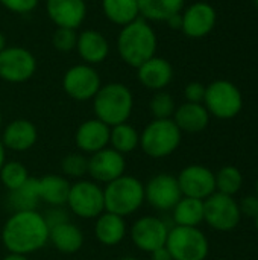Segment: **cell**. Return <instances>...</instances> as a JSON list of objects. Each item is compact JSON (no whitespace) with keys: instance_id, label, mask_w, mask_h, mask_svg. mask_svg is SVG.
Returning <instances> with one entry per match:
<instances>
[{"instance_id":"6da1fadb","label":"cell","mask_w":258,"mask_h":260,"mask_svg":"<svg viewBox=\"0 0 258 260\" xmlns=\"http://www.w3.org/2000/svg\"><path fill=\"white\" fill-rule=\"evenodd\" d=\"M49 225L36 210L15 212L3 225L2 242L9 253L30 254L49 242Z\"/></svg>"},{"instance_id":"7a4b0ae2","label":"cell","mask_w":258,"mask_h":260,"mask_svg":"<svg viewBox=\"0 0 258 260\" xmlns=\"http://www.w3.org/2000/svg\"><path fill=\"white\" fill-rule=\"evenodd\" d=\"M158 38L152 24L144 18H137L122 27L117 37V52L123 62L138 67L155 56Z\"/></svg>"},{"instance_id":"3957f363","label":"cell","mask_w":258,"mask_h":260,"mask_svg":"<svg viewBox=\"0 0 258 260\" xmlns=\"http://www.w3.org/2000/svg\"><path fill=\"white\" fill-rule=\"evenodd\" d=\"M132 108L134 96L131 90L120 82L102 85L93 98L96 119L102 120L109 128L125 123L132 113Z\"/></svg>"},{"instance_id":"277c9868","label":"cell","mask_w":258,"mask_h":260,"mask_svg":"<svg viewBox=\"0 0 258 260\" xmlns=\"http://www.w3.org/2000/svg\"><path fill=\"white\" fill-rule=\"evenodd\" d=\"M144 201V186L140 180L131 175H122L103 189V203L108 213L119 216L132 215Z\"/></svg>"},{"instance_id":"5b68a950","label":"cell","mask_w":258,"mask_h":260,"mask_svg":"<svg viewBox=\"0 0 258 260\" xmlns=\"http://www.w3.org/2000/svg\"><path fill=\"white\" fill-rule=\"evenodd\" d=\"M181 143V129L173 119H155L140 134V146L144 154L163 158L176 151Z\"/></svg>"},{"instance_id":"8992f818","label":"cell","mask_w":258,"mask_h":260,"mask_svg":"<svg viewBox=\"0 0 258 260\" xmlns=\"http://www.w3.org/2000/svg\"><path fill=\"white\" fill-rule=\"evenodd\" d=\"M205 108L217 119H233L243 108V96L236 84L227 79L213 81L205 87Z\"/></svg>"},{"instance_id":"52a82bcc","label":"cell","mask_w":258,"mask_h":260,"mask_svg":"<svg viewBox=\"0 0 258 260\" xmlns=\"http://www.w3.org/2000/svg\"><path fill=\"white\" fill-rule=\"evenodd\" d=\"M166 248L173 260H205L210 245L198 227L175 225L169 230Z\"/></svg>"},{"instance_id":"ba28073f","label":"cell","mask_w":258,"mask_h":260,"mask_svg":"<svg viewBox=\"0 0 258 260\" xmlns=\"http://www.w3.org/2000/svg\"><path fill=\"white\" fill-rule=\"evenodd\" d=\"M242 213L236 200L225 193H213L204 200V221L219 232H231L240 222Z\"/></svg>"},{"instance_id":"9c48e42d","label":"cell","mask_w":258,"mask_h":260,"mask_svg":"<svg viewBox=\"0 0 258 260\" xmlns=\"http://www.w3.org/2000/svg\"><path fill=\"white\" fill-rule=\"evenodd\" d=\"M36 70V59L21 46H6L0 52V78L11 84L26 82Z\"/></svg>"},{"instance_id":"30bf717a","label":"cell","mask_w":258,"mask_h":260,"mask_svg":"<svg viewBox=\"0 0 258 260\" xmlns=\"http://www.w3.org/2000/svg\"><path fill=\"white\" fill-rule=\"evenodd\" d=\"M102 87L99 72L85 62L71 66L62 78L64 91L75 101L84 102L90 101L96 96L99 88Z\"/></svg>"},{"instance_id":"8fae6325","label":"cell","mask_w":258,"mask_h":260,"mask_svg":"<svg viewBox=\"0 0 258 260\" xmlns=\"http://www.w3.org/2000/svg\"><path fill=\"white\" fill-rule=\"evenodd\" d=\"M67 204L70 210L79 218H97L105 210L103 190L93 181H78L70 187Z\"/></svg>"},{"instance_id":"7c38bea8","label":"cell","mask_w":258,"mask_h":260,"mask_svg":"<svg viewBox=\"0 0 258 260\" xmlns=\"http://www.w3.org/2000/svg\"><path fill=\"white\" fill-rule=\"evenodd\" d=\"M181 198L178 180L170 174H158L144 186V200L157 210H172Z\"/></svg>"},{"instance_id":"4fadbf2b","label":"cell","mask_w":258,"mask_h":260,"mask_svg":"<svg viewBox=\"0 0 258 260\" xmlns=\"http://www.w3.org/2000/svg\"><path fill=\"white\" fill-rule=\"evenodd\" d=\"M181 193L189 198L207 200L216 190V175L205 166L192 165L181 171L178 175Z\"/></svg>"},{"instance_id":"5bb4252c","label":"cell","mask_w":258,"mask_h":260,"mask_svg":"<svg viewBox=\"0 0 258 260\" xmlns=\"http://www.w3.org/2000/svg\"><path fill=\"white\" fill-rule=\"evenodd\" d=\"M182 26L181 30L186 37L199 40L207 37L216 26L217 14L216 9L205 2H196L187 6L182 12Z\"/></svg>"},{"instance_id":"9a60e30c","label":"cell","mask_w":258,"mask_h":260,"mask_svg":"<svg viewBox=\"0 0 258 260\" xmlns=\"http://www.w3.org/2000/svg\"><path fill=\"white\" fill-rule=\"evenodd\" d=\"M169 229L160 218L143 216L131 229V238L137 248L152 253L166 245Z\"/></svg>"},{"instance_id":"2e32d148","label":"cell","mask_w":258,"mask_h":260,"mask_svg":"<svg viewBox=\"0 0 258 260\" xmlns=\"http://www.w3.org/2000/svg\"><path fill=\"white\" fill-rule=\"evenodd\" d=\"M126 161L123 154L113 148H105L91 154L88 158V174L93 180L100 183H111L125 174Z\"/></svg>"},{"instance_id":"e0dca14e","label":"cell","mask_w":258,"mask_h":260,"mask_svg":"<svg viewBox=\"0 0 258 260\" xmlns=\"http://www.w3.org/2000/svg\"><path fill=\"white\" fill-rule=\"evenodd\" d=\"M46 12L56 27L78 29L87 17L85 0H46Z\"/></svg>"},{"instance_id":"ac0fdd59","label":"cell","mask_w":258,"mask_h":260,"mask_svg":"<svg viewBox=\"0 0 258 260\" xmlns=\"http://www.w3.org/2000/svg\"><path fill=\"white\" fill-rule=\"evenodd\" d=\"M137 76L143 87L149 90L161 91L172 82L173 67L166 58L155 55L137 67Z\"/></svg>"},{"instance_id":"d6986e66","label":"cell","mask_w":258,"mask_h":260,"mask_svg":"<svg viewBox=\"0 0 258 260\" xmlns=\"http://www.w3.org/2000/svg\"><path fill=\"white\" fill-rule=\"evenodd\" d=\"M109 133L111 128L106 123L99 119H90L79 125L75 134V142L81 151L94 154L106 148L109 143Z\"/></svg>"},{"instance_id":"ffe728a7","label":"cell","mask_w":258,"mask_h":260,"mask_svg":"<svg viewBox=\"0 0 258 260\" xmlns=\"http://www.w3.org/2000/svg\"><path fill=\"white\" fill-rule=\"evenodd\" d=\"M76 50L85 64L96 66L102 64L108 58L109 43L102 32L96 29H87L78 34Z\"/></svg>"},{"instance_id":"44dd1931","label":"cell","mask_w":258,"mask_h":260,"mask_svg":"<svg viewBox=\"0 0 258 260\" xmlns=\"http://www.w3.org/2000/svg\"><path fill=\"white\" fill-rule=\"evenodd\" d=\"M38 139V131L30 120L17 119L12 120L2 134V143L5 148L17 152H24L30 149Z\"/></svg>"},{"instance_id":"7402d4cb","label":"cell","mask_w":258,"mask_h":260,"mask_svg":"<svg viewBox=\"0 0 258 260\" xmlns=\"http://www.w3.org/2000/svg\"><path fill=\"white\" fill-rule=\"evenodd\" d=\"M173 122L181 133H201L210 123V113L202 104L186 102L175 110Z\"/></svg>"},{"instance_id":"603a6c76","label":"cell","mask_w":258,"mask_h":260,"mask_svg":"<svg viewBox=\"0 0 258 260\" xmlns=\"http://www.w3.org/2000/svg\"><path fill=\"white\" fill-rule=\"evenodd\" d=\"M49 241L53 244V247L58 251L65 253V254H73L82 248L84 235L79 230V227H76L75 224L68 221V222L52 227L49 233Z\"/></svg>"},{"instance_id":"cb8c5ba5","label":"cell","mask_w":258,"mask_h":260,"mask_svg":"<svg viewBox=\"0 0 258 260\" xmlns=\"http://www.w3.org/2000/svg\"><path fill=\"white\" fill-rule=\"evenodd\" d=\"M71 184L59 175H46L38 180V197L44 203L53 206V207H61L67 204L68 193H70Z\"/></svg>"},{"instance_id":"d4e9b609","label":"cell","mask_w":258,"mask_h":260,"mask_svg":"<svg viewBox=\"0 0 258 260\" xmlns=\"http://www.w3.org/2000/svg\"><path fill=\"white\" fill-rule=\"evenodd\" d=\"M94 233L100 244L108 247L117 245L123 241L126 233L125 219L114 213H102L100 216H97Z\"/></svg>"},{"instance_id":"484cf974","label":"cell","mask_w":258,"mask_h":260,"mask_svg":"<svg viewBox=\"0 0 258 260\" xmlns=\"http://www.w3.org/2000/svg\"><path fill=\"white\" fill-rule=\"evenodd\" d=\"M141 18L148 21H166L169 17L182 12L184 0H137Z\"/></svg>"},{"instance_id":"4316f807","label":"cell","mask_w":258,"mask_h":260,"mask_svg":"<svg viewBox=\"0 0 258 260\" xmlns=\"http://www.w3.org/2000/svg\"><path fill=\"white\" fill-rule=\"evenodd\" d=\"M102 9L105 17L120 27L140 17L137 0H102Z\"/></svg>"},{"instance_id":"83f0119b","label":"cell","mask_w":258,"mask_h":260,"mask_svg":"<svg viewBox=\"0 0 258 260\" xmlns=\"http://www.w3.org/2000/svg\"><path fill=\"white\" fill-rule=\"evenodd\" d=\"M173 221L181 227H198L204 221V201L184 197L172 209Z\"/></svg>"},{"instance_id":"f1b7e54d","label":"cell","mask_w":258,"mask_h":260,"mask_svg":"<svg viewBox=\"0 0 258 260\" xmlns=\"http://www.w3.org/2000/svg\"><path fill=\"white\" fill-rule=\"evenodd\" d=\"M38 180L27 178L23 186L15 190H9L8 195V206L14 212H27L35 210L38 206Z\"/></svg>"},{"instance_id":"f546056e","label":"cell","mask_w":258,"mask_h":260,"mask_svg":"<svg viewBox=\"0 0 258 260\" xmlns=\"http://www.w3.org/2000/svg\"><path fill=\"white\" fill-rule=\"evenodd\" d=\"M109 143L113 149H116L120 154H129L140 145V134L137 129L129 123H120L116 126H111L109 133Z\"/></svg>"},{"instance_id":"4dcf8cb0","label":"cell","mask_w":258,"mask_h":260,"mask_svg":"<svg viewBox=\"0 0 258 260\" xmlns=\"http://www.w3.org/2000/svg\"><path fill=\"white\" fill-rule=\"evenodd\" d=\"M243 177L242 172L234 166H225L216 174V189L220 193L233 197L242 187Z\"/></svg>"},{"instance_id":"1f68e13d","label":"cell","mask_w":258,"mask_h":260,"mask_svg":"<svg viewBox=\"0 0 258 260\" xmlns=\"http://www.w3.org/2000/svg\"><path fill=\"white\" fill-rule=\"evenodd\" d=\"M29 172L20 161H8L0 169V180L8 190H15L26 183Z\"/></svg>"},{"instance_id":"d6a6232c","label":"cell","mask_w":258,"mask_h":260,"mask_svg":"<svg viewBox=\"0 0 258 260\" xmlns=\"http://www.w3.org/2000/svg\"><path fill=\"white\" fill-rule=\"evenodd\" d=\"M151 113L155 119H172L175 114V99L167 91H157L149 104Z\"/></svg>"},{"instance_id":"836d02e7","label":"cell","mask_w":258,"mask_h":260,"mask_svg":"<svg viewBox=\"0 0 258 260\" xmlns=\"http://www.w3.org/2000/svg\"><path fill=\"white\" fill-rule=\"evenodd\" d=\"M61 168L67 177L81 178L88 172V160L81 154H70L62 160Z\"/></svg>"},{"instance_id":"e575fe53","label":"cell","mask_w":258,"mask_h":260,"mask_svg":"<svg viewBox=\"0 0 258 260\" xmlns=\"http://www.w3.org/2000/svg\"><path fill=\"white\" fill-rule=\"evenodd\" d=\"M76 41H78V34L75 29H67V27H56L52 43L58 52L67 53L76 49Z\"/></svg>"},{"instance_id":"d590c367","label":"cell","mask_w":258,"mask_h":260,"mask_svg":"<svg viewBox=\"0 0 258 260\" xmlns=\"http://www.w3.org/2000/svg\"><path fill=\"white\" fill-rule=\"evenodd\" d=\"M40 0H0L2 6L14 14H29L38 6Z\"/></svg>"},{"instance_id":"8d00e7d4","label":"cell","mask_w":258,"mask_h":260,"mask_svg":"<svg viewBox=\"0 0 258 260\" xmlns=\"http://www.w3.org/2000/svg\"><path fill=\"white\" fill-rule=\"evenodd\" d=\"M184 96L187 99V102H193V104H202L204 98H205V85H202L201 82H190L186 85L184 88Z\"/></svg>"},{"instance_id":"74e56055","label":"cell","mask_w":258,"mask_h":260,"mask_svg":"<svg viewBox=\"0 0 258 260\" xmlns=\"http://www.w3.org/2000/svg\"><path fill=\"white\" fill-rule=\"evenodd\" d=\"M44 219H46V224L49 225V230L55 225H59V224H64V222H68V215L65 213L64 209H59V207H55L52 210H49L46 215H44Z\"/></svg>"},{"instance_id":"f35d334b","label":"cell","mask_w":258,"mask_h":260,"mask_svg":"<svg viewBox=\"0 0 258 260\" xmlns=\"http://www.w3.org/2000/svg\"><path fill=\"white\" fill-rule=\"evenodd\" d=\"M240 213L248 216V218H257L258 216V197H246L242 200L240 206Z\"/></svg>"},{"instance_id":"ab89813d","label":"cell","mask_w":258,"mask_h":260,"mask_svg":"<svg viewBox=\"0 0 258 260\" xmlns=\"http://www.w3.org/2000/svg\"><path fill=\"white\" fill-rule=\"evenodd\" d=\"M151 254H152V260H173L172 259L170 251L166 248V245L161 247V248H157V250L152 251Z\"/></svg>"},{"instance_id":"60d3db41","label":"cell","mask_w":258,"mask_h":260,"mask_svg":"<svg viewBox=\"0 0 258 260\" xmlns=\"http://www.w3.org/2000/svg\"><path fill=\"white\" fill-rule=\"evenodd\" d=\"M166 23H167V26L172 27V29H181V26H182V14L178 12V14L169 17V18L166 20Z\"/></svg>"},{"instance_id":"b9f144b4","label":"cell","mask_w":258,"mask_h":260,"mask_svg":"<svg viewBox=\"0 0 258 260\" xmlns=\"http://www.w3.org/2000/svg\"><path fill=\"white\" fill-rule=\"evenodd\" d=\"M3 260H27L24 254H17V253H9Z\"/></svg>"},{"instance_id":"7bdbcfd3","label":"cell","mask_w":258,"mask_h":260,"mask_svg":"<svg viewBox=\"0 0 258 260\" xmlns=\"http://www.w3.org/2000/svg\"><path fill=\"white\" fill-rule=\"evenodd\" d=\"M3 165H5V146L0 140V169L3 168Z\"/></svg>"},{"instance_id":"ee69618b","label":"cell","mask_w":258,"mask_h":260,"mask_svg":"<svg viewBox=\"0 0 258 260\" xmlns=\"http://www.w3.org/2000/svg\"><path fill=\"white\" fill-rule=\"evenodd\" d=\"M6 47V38L3 35V32H0V52Z\"/></svg>"},{"instance_id":"f6af8a7d","label":"cell","mask_w":258,"mask_h":260,"mask_svg":"<svg viewBox=\"0 0 258 260\" xmlns=\"http://www.w3.org/2000/svg\"><path fill=\"white\" fill-rule=\"evenodd\" d=\"M119 260H138L137 257H132V256H126V257H122V259Z\"/></svg>"},{"instance_id":"bcb514c9","label":"cell","mask_w":258,"mask_h":260,"mask_svg":"<svg viewBox=\"0 0 258 260\" xmlns=\"http://www.w3.org/2000/svg\"><path fill=\"white\" fill-rule=\"evenodd\" d=\"M255 227H257V232H258V216L255 218Z\"/></svg>"},{"instance_id":"7dc6e473","label":"cell","mask_w":258,"mask_h":260,"mask_svg":"<svg viewBox=\"0 0 258 260\" xmlns=\"http://www.w3.org/2000/svg\"><path fill=\"white\" fill-rule=\"evenodd\" d=\"M0 126H2V111H0Z\"/></svg>"},{"instance_id":"c3c4849f","label":"cell","mask_w":258,"mask_h":260,"mask_svg":"<svg viewBox=\"0 0 258 260\" xmlns=\"http://www.w3.org/2000/svg\"><path fill=\"white\" fill-rule=\"evenodd\" d=\"M257 197H258V181H257Z\"/></svg>"},{"instance_id":"681fc988","label":"cell","mask_w":258,"mask_h":260,"mask_svg":"<svg viewBox=\"0 0 258 260\" xmlns=\"http://www.w3.org/2000/svg\"><path fill=\"white\" fill-rule=\"evenodd\" d=\"M255 2H257V3H258V0H255Z\"/></svg>"},{"instance_id":"f907efd6","label":"cell","mask_w":258,"mask_h":260,"mask_svg":"<svg viewBox=\"0 0 258 260\" xmlns=\"http://www.w3.org/2000/svg\"><path fill=\"white\" fill-rule=\"evenodd\" d=\"M85 2H87V0H85Z\"/></svg>"}]
</instances>
